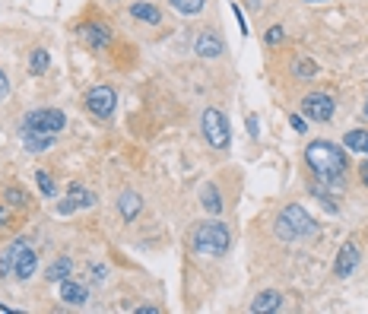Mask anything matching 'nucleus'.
Here are the masks:
<instances>
[{
  "mask_svg": "<svg viewBox=\"0 0 368 314\" xmlns=\"http://www.w3.org/2000/svg\"><path fill=\"white\" fill-rule=\"evenodd\" d=\"M305 162H308V168L315 172L317 181H324V184H343L349 159H346V150L337 146V143L311 140L308 146H305Z\"/></svg>",
  "mask_w": 368,
  "mask_h": 314,
  "instance_id": "1",
  "label": "nucleus"
},
{
  "mask_svg": "<svg viewBox=\"0 0 368 314\" xmlns=\"http://www.w3.org/2000/svg\"><path fill=\"white\" fill-rule=\"evenodd\" d=\"M277 235L283 241H305L317 235V223L299 207V203H289L277 216Z\"/></svg>",
  "mask_w": 368,
  "mask_h": 314,
  "instance_id": "2",
  "label": "nucleus"
},
{
  "mask_svg": "<svg viewBox=\"0 0 368 314\" xmlns=\"http://www.w3.org/2000/svg\"><path fill=\"white\" fill-rule=\"evenodd\" d=\"M229 229L219 219H207L194 232V251L203 257H222L229 251Z\"/></svg>",
  "mask_w": 368,
  "mask_h": 314,
  "instance_id": "3",
  "label": "nucleus"
},
{
  "mask_svg": "<svg viewBox=\"0 0 368 314\" xmlns=\"http://www.w3.org/2000/svg\"><path fill=\"white\" fill-rule=\"evenodd\" d=\"M200 130H203V140L210 143V150H229L232 130H229V121L219 108H207L200 114Z\"/></svg>",
  "mask_w": 368,
  "mask_h": 314,
  "instance_id": "4",
  "label": "nucleus"
},
{
  "mask_svg": "<svg viewBox=\"0 0 368 314\" xmlns=\"http://www.w3.org/2000/svg\"><path fill=\"white\" fill-rule=\"evenodd\" d=\"M67 128V114L58 112V108H38V112H29L23 118V130L26 134H45L54 137Z\"/></svg>",
  "mask_w": 368,
  "mask_h": 314,
  "instance_id": "5",
  "label": "nucleus"
},
{
  "mask_svg": "<svg viewBox=\"0 0 368 314\" xmlns=\"http://www.w3.org/2000/svg\"><path fill=\"white\" fill-rule=\"evenodd\" d=\"M333 112H337V102H333V96H327V92H308V96L301 98V118L331 121Z\"/></svg>",
  "mask_w": 368,
  "mask_h": 314,
  "instance_id": "6",
  "label": "nucleus"
},
{
  "mask_svg": "<svg viewBox=\"0 0 368 314\" xmlns=\"http://www.w3.org/2000/svg\"><path fill=\"white\" fill-rule=\"evenodd\" d=\"M86 108H89L96 118L108 121L114 114V108H118V96H114V89H108V86H96V89L86 92Z\"/></svg>",
  "mask_w": 368,
  "mask_h": 314,
  "instance_id": "7",
  "label": "nucleus"
},
{
  "mask_svg": "<svg viewBox=\"0 0 368 314\" xmlns=\"http://www.w3.org/2000/svg\"><path fill=\"white\" fill-rule=\"evenodd\" d=\"M89 207H96V194L86 191V187H80V184H70L67 197L58 203V213L60 216H70V213H76V209H89Z\"/></svg>",
  "mask_w": 368,
  "mask_h": 314,
  "instance_id": "8",
  "label": "nucleus"
},
{
  "mask_svg": "<svg viewBox=\"0 0 368 314\" xmlns=\"http://www.w3.org/2000/svg\"><path fill=\"white\" fill-rule=\"evenodd\" d=\"M359 261H362V251L353 245V241H346V245L340 247L337 261H333V277H340V279L353 277V270L359 267Z\"/></svg>",
  "mask_w": 368,
  "mask_h": 314,
  "instance_id": "9",
  "label": "nucleus"
},
{
  "mask_svg": "<svg viewBox=\"0 0 368 314\" xmlns=\"http://www.w3.org/2000/svg\"><path fill=\"white\" fill-rule=\"evenodd\" d=\"M80 38L86 42V48L102 51V48L112 45V29L105 23H86V26H80Z\"/></svg>",
  "mask_w": 368,
  "mask_h": 314,
  "instance_id": "10",
  "label": "nucleus"
},
{
  "mask_svg": "<svg viewBox=\"0 0 368 314\" xmlns=\"http://www.w3.org/2000/svg\"><path fill=\"white\" fill-rule=\"evenodd\" d=\"M60 302H64V305H70V308H83L86 302H89V289H86L83 283H76V279H60Z\"/></svg>",
  "mask_w": 368,
  "mask_h": 314,
  "instance_id": "11",
  "label": "nucleus"
},
{
  "mask_svg": "<svg viewBox=\"0 0 368 314\" xmlns=\"http://www.w3.org/2000/svg\"><path fill=\"white\" fill-rule=\"evenodd\" d=\"M32 241L26 238V235H19L16 241H10L7 247H3V254H0V277L7 279V277H13V267H16V261H19V254H23L26 247H29Z\"/></svg>",
  "mask_w": 368,
  "mask_h": 314,
  "instance_id": "12",
  "label": "nucleus"
},
{
  "mask_svg": "<svg viewBox=\"0 0 368 314\" xmlns=\"http://www.w3.org/2000/svg\"><path fill=\"white\" fill-rule=\"evenodd\" d=\"M35 267H38V254L32 251V245H29V247L23 251V254H19V261H16L13 277H16V279H23V283H26V279L35 277Z\"/></svg>",
  "mask_w": 368,
  "mask_h": 314,
  "instance_id": "13",
  "label": "nucleus"
},
{
  "mask_svg": "<svg viewBox=\"0 0 368 314\" xmlns=\"http://www.w3.org/2000/svg\"><path fill=\"white\" fill-rule=\"evenodd\" d=\"M118 209H121V216H124V223H134L137 216H140V209H143V197L134 194V191H124L118 200Z\"/></svg>",
  "mask_w": 368,
  "mask_h": 314,
  "instance_id": "14",
  "label": "nucleus"
},
{
  "mask_svg": "<svg viewBox=\"0 0 368 314\" xmlns=\"http://www.w3.org/2000/svg\"><path fill=\"white\" fill-rule=\"evenodd\" d=\"M200 207L210 213V216H219L222 213V194H219L216 184H203L200 187Z\"/></svg>",
  "mask_w": 368,
  "mask_h": 314,
  "instance_id": "15",
  "label": "nucleus"
},
{
  "mask_svg": "<svg viewBox=\"0 0 368 314\" xmlns=\"http://www.w3.org/2000/svg\"><path fill=\"white\" fill-rule=\"evenodd\" d=\"M283 308V295L279 292H273V289H267V292H261L254 302H251V311L254 314H267V311H279Z\"/></svg>",
  "mask_w": 368,
  "mask_h": 314,
  "instance_id": "16",
  "label": "nucleus"
},
{
  "mask_svg": "<svg viewBox=\"0 0 368 314\" xmlns=\"http://www.w3.org/2000/svg\"><path fill=\"white\" fill-rule=\"evenodd\" d=\"M226 51V45H222V38L219 35H210V32H203L200 38H197V54L200 58H219V54Z\"/></svg>",
  "mask_w": 368,
  "mask_h": 314,
  "instance_id": "17",
  "label": "nucleus"
},
{
  "mask_svg": "<svg viewBox=\"0 0 368 314\" xmlns=\"http://www.w3.org/2000/svg\"><path fill=\"white\" fill-rule=\"evenodd\" d=\"M130 16L140 19V23H146V26L162 23V13H159V7H152V3H134V7H130Z\"/></svg>",
  "mask_w": 368,
  "mask_h": 314,
  "instance_id": "18",
  "label": "nucleus"
},
{
  "mask_svg": "<svg viewBox=\"0 0 368 314\" xmlns=\"http://www.w3.org/2000/svg\"><path fill=\"white\" fill-rule=\"evenodd\" d=\"M70 270H73L70 257H60V261H54L51 267H48L45 279H48V283H60V279H67V277H70Z\"/></svg>",
  "mask_w": 368,
  "mask_h": 314,
  "instance_id": "19",
  "label": "nucleus"
},
{
  "mask_svg": "<svg viewBox=\"0 0 368 314\" xmlns=\"http://www.w3.org/2000/svg\"><path fill=\"white\" fill-rule=\"evenodd\" d=\"M23 146L29 152H45L48 146H51V137H45V134H26V130H23Z\"/></svg>",
  "mask_w": 368,
  "mask_h": 314,
  "instance_id": "20",
  "label": "nucleus"
},
{
  "mask_svg": "<svg viewBox=\"0 0 368 314\" xmlns=\"http://www.w3.org/2000/svg\"><path fill=\"white\" fill-rule=\"evenodd\" d=\"M48 64H51L48 51H45V48H35V51H32V58H29V70L38 76V73H45V70H48Z\"/></svg>",
  "mask_w": 368,
  "mask_h": 314,
  "instance_id": "21",
  "label": "nucleus"
},
{
  "mask_svg": "<svg viewBox=\"0 0 368 314\" xmlns=\"http://www.w3.org/2000/svg\"><path fill=\"white\" fill-rule=\"evenodd\" d=\"M317 73V64L311 58H299L292 64V76H299V80H308V76Z\"/></svg>",
  "mask_w": 368,
  "mask_h": 314,
  "instance_id": "22",
  "label": "nucleus"
},
{
  "mask_svg": "<svg viewBox=\"0 0 368 314\" xmlns=\"http://www.w3.org/2000/svg\"><path fill=\"white\" fill-rule=\"evenodd\" d=\"M168 3L184 16H194V13H200V10L207 7V0H168Z\"/></svg>",
  "mask_w": 368,
  "mask_h": 314,
  "instance_id": "23",
  "label": "nucleus"
},
{
  "mask_svg": "<svg viewBox=\"0 0 368 314\" xmlns=\"http://www.w3.org/2000/svg\"><path fill=\"white\" fill-rule=\"evenodd\" d=\"M365 140H368L365 130H349V134L343 137L346 150H353V152H365Z\"/></svg>",
  "mask_w": 368,
  "mask_h": 314,
  "instance_id": "24",
  "label": "nucleus"
},
{
  "mask_svg": "<svg viewBox=\"0 0 368 314\" xmlns=\"http://www.w3.org/2000/svg\"><path fill=\"white\" fill-rule=\"evenodd\" d=\"M35 181H38V191L45 197H58V184H54V178L45 172V168H38L35 172Z\"/></svg>",
  "mask_w": 368,
  "mask_h": 314,
  "instance_id": "25",
  "label": "nucleus"
},
{
  "mask_svg": "<svg viewBox=\"0 0 368 314\" xmlns=\"http://www.w3.org/2000/svg\"><path fill=\"white\" fill-rule=\"evenodd\" d=\"M7 203H10V207H26L29 197H26L19 187H7Z\"/></svg>",
  "mask_w": 368,
  "mask_h": 314,
  "instance_id": "26",
  "label": "nucleus"
},
{
  "mask_svg": "<svg viewBox=\"0 0 368 314\" xmlns=\"http://www.w3.org/2000/svg\"><path fill=\"white\" fill-rule=\"evenodd\" d=\"M283 38H286V29H283V26H273V29H267V35H263V42H267V45H270V48H277L279 42H283Z\"/></svg>",
  "mask_w": 368,
  "mask_h": 314,
  "instance_id": "27",
  "label": "nucleus"
},
{
  "mask_svg": "<svg viewBox=\"0 0 368 314\" xmlns=\"http://www.w3.org/2000/svg\"><path fill=\"white\" fill-rule=\"evenodd\" d=\"M105 277H108V270L102 267V263H96V267H92V279H96V283H105Z\"/></svg>",
  "mask_w": 368,
  "mask_h": 314,
  "instance_id": "28",
  "label": "nucleus"
},
{
  "mask_svg": "<svg viewBox=\"0 0 368 314\" xmlns=\"http://www.w3.org/2000/svg\"><path fill=\"white\" fill-rule=\"evenodd\" d=\"M289 124H292V128L299 130V134H305V128H308V124H305V118H301V114H292V118H289Z\"/></svg>",
  "mask_w": 368,
  "mask_h": 314,
  "instance_id": "29",
  "label": "nucleus"
},
{
  "mask_svg": "<svg viewBox=\"0 0 368 314\" xmlns=\"http://www.w3.org/2000/svg\"><path fill=\"white\" fill-rule=\"evenodd\" d=\"M10 96V80H7V73L0 70V98H7Z\"/></svg>",
  "mask_w": 368,
  "mask_h": 314,
  "instance_id": "30",
  "label": "nucleus"
},
{
  "mask_svg": "<svg viewBox=\"0 0 368 314\" xmlns=\"http://www.w3.org/2000/svg\"><path fill=\"white\" fill-rule=\"evenodd\" d=\"M248 134H251V140H257V137H261V130H257V118H254V114H248Z\"/></svg>",
  "mask_w": 368,
  "mask_h": 314,
  "instance_id": "31",
  "label": "nucleus"
},
{
  "mask_svg": "<svg viewBox=\"0 0 368 314\" xmlns=\"http://www.w3.org/2000/svg\"><path fill=\"white\" fill-rule=\"evenodd\" d=\"M7 223H10V209L0 207V225H7Z\"/></svg>",
  "mask_w": 368,
  "mask_h": 314,
  "instance_id": "32",
  "label": "nucleus"
},
{
  "mask_svg": "<svg viewBox=\"0 0 368 314\" xmlns=\"http://www.w3.org/2000/svg\"><path fill=\"white\" fill-rule=\"evenodd\" d=\"M359 175H362V184H368V162L362 165V172H359Z\"/></svg>",
  "mask_w": 368,
  "mask_h": 314,
  "instance_id": "33",
  "label": "nucleus"
},
{
  "mask_svg": "<svg viewBox=\"0 0 368 314\" xmlns=\"http://www.w3.org/2000/svg\"><path fill=\"white\" fill-rule=\"evenodd\" d=\"M362 114H365V118H368V98H365V108H362Z\"/></svg>",
  "mask_w": 368,
  "mask_h": 314,
  "instance_id": "34",
  "label": "nucleus"
},
{
  "mask_svg": "<svg viewBox=\"0 0 368 314\" xmlns=\"http://www.w3.org/2000/svg\"><path fill=\"white\" fill-rule=\"evenodd\" d=\"M308 3H324V0H308Z\"/></svg>",
  "mask_w": 368,
  "mask_h": 314,
  "instance_id": "35",
  "label": "nucleus"
},
{
  "mask_svg": "<svg viewBox=\"0 0 368 314\" xmlns=\"http://www.w3.org/2000/svg\"><path fill=\"white\" fill-rule=\"evenodd\" d=\"M365 152H368V140H365Z\"/></svg>",
  "mask_w": 368,
  "mask_h": 314,
  "instance_id": "36",
  "label": "nucleus"
}]
</instances>
